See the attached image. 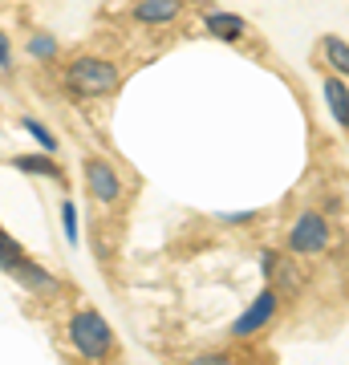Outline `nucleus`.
Wrapping results in <instances>:
<instances>
[{
    "mask_svg": "<svg viewBox=\"0 0 349 365\" xmlns=\"http://www.w3.org/2000/svg\"><path fill=\"white\" fill-rule=\"evenodd\" d=\"M69 341L81 357H93V361L114 349V333L106 325V317L93 313V309H81V313L69 317Z\"/></svg>",
    "mask_w": 349,
    "mask_h": 365,
    "instance_id": "1",
    "label": "nucleus"
},
{
    "mask_svg": "<svg viewBox=\"0 0 349 365\" xmlns=\"http://www.w3.org/2000/svg\"><path fill=\"white\" fill-rule=\"evenodd\" d=\"M65 81L81 98H102V93H110L118 86V66L106 61V57H78L69 66V73H65Z\"/></svg>",
    "mask_w": 349,
    "mask_h": 365,
    "instance_id": "2",
    "label": "nucleus"
},
{
    "mask_svg": "<svg viewBox=\"0 0 349 365\" xmlns=\"http://www.w3.org/2000/svg\"><path fill=\"white\" fill-rule=\"evenodd\" d=\"M329 240H333L329 220L317 215V211H305V215L293 223V232H288V248L297 252V256H317V252L329 248Z\"/></svg>",
    "mask_w": 349,
    "mask_h": 365,
    "instance_id": "3",
    "label": "nucleus"
},
{
    "mask_svg": "<svg viewBox=\"0 0 349 365\" xmlns=\"http://www.w3.org/2000/svg\"><path fill=\"white\" fill-rule=\"evenodd\" d=\"M86 187H90V195L98 203H118L122 195V179H118V170L106 163V158H86Z\"/></svg>",
    "mask_w": 349,
    "mask_h": 365,
    "instance_id": "4",
    "label": "nucleus"
},
{
    "mask_svg": "<svg viewBox=\"0 0 349 365\" xmlns=\"http://www.w3.org/2000/svg\"><path fill=\"white\" fill-rule=\"evenodd\" d=\"M272 317H276V292H272V288H264V292H260V297L244 309V317H236L232 337H256L260 329H268Z\"/></svg>",
    "mask_w": 349,
    "mask_h": 365,
    "instance_id": "5",
    "label": "nucleus"
},
{
    "mask_svg": "<svg viewBox=\"0 0 349 365\" xmlns=\"http://www.w3.org/2000/svg\"><path fill=\"white\" fill-rule=\"evenodd\" d=\"M183 13V0H134V21L143 25H171Z\"/></svg>",
    "mask_w": 349,
    "mask_h": 365,
    "instance_id": "6",
    "label": "nucleus"
},
{
    "mask_svg": "<svg viewBox=\"0 0 349 365\" xmlns=\"http://www.w3.org/2000/svg\"><path fill=\"white\" fill-rule=\"evenodd\" d=\"M207 33L211 37H220V41H236L240 33H244V16H236V13H207Z\"/></svg>",
    "mask_w": 349,
    "mask_h": 365,
    "instance_id": "7",
    "label": "nucleus"
},
{
    "mask_svg": "<svg viewBox=\"0 0 349 365\" xmlns=\"http://www.w3.org/2000/svg\"><path fill=\"white\" fill-rule=\"evenodd\" d=\"M16 276H21V280H25L33 292H45V297H57V292H61V284H57V280H53L45 268H37V264H29V260L16 268Z\"/></svg>",
    "mask_w": 349,
    "mask_h": 365,
    "instance_id": "8",
    "label": "nucleus"
},
{
    "mask_svg": "<svg viewBox=\"0 0 349 365\" xmlns=\"http://www.w3.org/2000/svg\"><path fill=\"white\" fill-rule=\"evenodd\" d=\"M13 167L25 170V175H49V179H61V170H57V163H53L49 155H16Z\"/></svg>",
    "mask_w": 349,
    "mask_h": 365,
    "instance_id": "9",
    "label": "nucleus"
},
{
    "mask_svg": "<svg viewBox=\"0 0 349 365\" xmlns=\"http://www.w3.org/2000/svg\"><path fill=\"white\" fill-rule=\"evenodd\" d=\"M25 260H29V256L21 252V244L9 240V232H0V272H16Z\"/></svg>",
    "mask_w": 349,
    "mask_h": 365,
    "instance_id": "10",
    "label": "nucleus"
},
{
    "mask_svg": "<svg viewBox=\"0 0 349 365\" xmlns=\"http://www.w3.org/2000/svg\"><path fill=\"white\" fill-rule=\"evenodd\" d=\"M325 98H329V110H333L337 126H345V81L329 78V81H325Z\"/></svg>",
    "mask_w": 349,
    "mask_h": 365,
    "instance_id": "11",
    "label": "nucleus"
},
{
    "mask_svg": "<svg viewBox=\"0 0 349 365\" xmlns=\"http://www.w3.org/2000/svg\"><path fill=\"white\" fill-rule=\"evenodd\" d=\"M325 53H329V61H333V69L337 73H345L349 69V45H345V37H325Z\"/></svg>",
    "mask_w": 349,
    "mask_h": 365,
    "instance_id": "12",
    "label": "nucleus"
},
{
    "mask_svg": "<svg viewBox=\"0 0 349 365\" xmlns=\"http://www.w3.org/2000/svg\"><path fill=\"white\" fill-rule=\"evenodd\" d=\"M61 223H65V240H69V244H78V207H74L69 199L61 203Z\"/></svg>",
    "mask_w": 349,
    "mask_h": 365,
    "instance_id": "13",
    "label": "nucleus"
},
{
    "mask_svg": "<svg viewBox=\"0 0 349 365\" xmlns=\"http://www.w3.org/2000/svg\"><path fill=\"white\" fill-rule=\"evenodd\" d=\"M25 130H29V134H33V138H37V143H41V146H45V150H53V146H57V138H53V134H49V130H45V126H41L37 118H25Z\"/></svg>",
    "mask_w": 349,
    "mask_h": 365,
    "instance_id": "14",
    "label": "nucleus"
},
{
    "mask_svg": "<svg viewBox=\"0 0 349 365\" xmlns=\"http://www.w3.org/2000/svg\"><path fill=\"white\" fill-rule=\"evenodd\" d=\"M29 53H33V57H53V53H57V41L41 37V33H37V37L29 41Z\"/></svg>",
    "mask_w": 349,
    "mask_h": 365,
    "instance_id": "15",
    "label": "nucleus"
},
{
    "mask_svg": "<svg viewBox=\"0 0 349 365\" xmlns=\"http://www.w3.org/2000/svg\"><path fill=\"white\" fill-rule=\"evenodd\" d=\"M9 61H13V49H9V37L0 33V69H9Z\"/></svg>",
    "mask_w": 349,
    "mask_h": 365,
    "instance_id": "16",
    "label": "nucleus"
}]
</instances>
